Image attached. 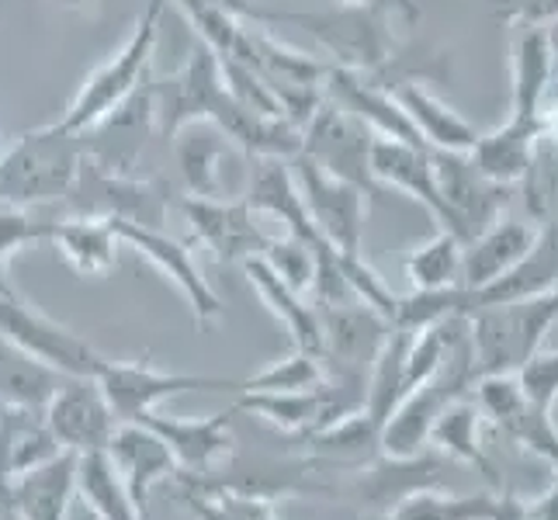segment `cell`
Listing matches in <instances>:
<instances>
[{
  "mask_svg": "<svg viewBox=\"0 0 558 520\" xmlns=\"http://www.w3.org/2000/svg\"><path fill=\"white\" fill-rule=\"evenodd\" d=\"M548 35H551V49H555V63H558V22L548 25Z\"/></svg>",
  "mask_w": 558,
  "mask_h": 520,
  "instance_id": "49",
  "label": "cell"
},
{
  "mask_svg": "<svg viewBox=\"0 0 558 520\" xmlns=\"http://www.w3.org/2000/svg\"><path fill=\"white\" fill-rule=\"evenodd\" d=\"M496 17L507 28H517V25L548 28L558 22V0H499Z\"/></svg>",
  "mask_w": 558,
  "mask_h": 520,
  "instance_id": "41",
  "label": "cell"
},
{
  "mask_svg": "<svg viewBox=\"0 0 558 520\" xmlns=\"http://www.w3.org/2000/svg\"><path fill=\"white\" fill-rule=\"evenodd\" d=\"M357 496L361 504L389 517L402 499L420 493V489H434L440 486V479H445L448 465L445 458H437L430 451L423 455H413V458H392V455H378L372 458L368 465L357 469Z\"/></svg>",
  "mask_w": 558,
  "mask_h": 520,
  "instance_id": "23",
  "label": "cell"
},
{
  "mask_svg": "<svg viewBox=\"0 0 558 520\" xmlns=\"http://www.w3.org/2000/svg\"><path fill=\"white\" fill-rule=\"evenodd\" d=\"M537 140H542V119H517V114H510L504 125L483 132V140L472 149V160L486 178L517 188L527 178Z\"/></svg>",
  "mask_w": 558,
  "mask_h": 520,
  "instance_id": "30",
  "label": "cell"
},
{
  "mask_svg": "<svg viewBox=\"0 0 558 520\" xmlns=\"http://www.w3.org/2000/svg\"><path fill=\"white\" fill-rule=\"evenodd\" d=\"M63 382L66 375L28 358L22 347H14L11 340L0 337V407L46 410Z\"/></svg>",
  "mask_w": 558,
  "mask_h": 520,
  "instance_id": "31",
  "label": "cell"
},
{
  "mask_svg": "<svg viewBox=\"0 0 558 520\" xmlns=\"http://www.w3.org/2000/svg\"><path fill=\"white\" fill-rule=\"evenodd\" d=\"M534 222L524 219H496L489 229H483L475 240L465 243V261H461V285L465 288H486L496 278L510 275L517 264L527 257V250L537 240Z\"/></svg>",
  "mask_w": 558,
  "mask_h": 520,
  "instance_id": "26",
  "label": "cell"
},
{
  "mask_svg": "<svg viewBox=\"0 0 558 520\" xmlns=\"http://www.w3.org/2000/svg\"><path fill=\"white\" fill-rule=\"evenodd\" d=\"M493 520H531L527 499L499 489V493H496V513H493Z\"/></svg>",
  "mask_w": 558,
  "mask_h": 520,
  "instance_id": "44",
  "label": "cell"
},
{
  "mask_svg": "<svg viewBox=\"0 0 558 520\" xmlns=\"http://www.w3.org/2000/svg\"><path fill=\"white\" fill-rule=\"evenodd\" d=\"M52 4L63 8V11H94L101 0H52Z\"/></svg>",
  "mask_w": 558,
  "mask_h": 520,
  "instance_id": "46",
  "label": "cell"
},
{
  "mask_svg": "<svg viewBox=\"0 0 558 520\" xmlns=\"http://www.w3.org/2000/svg\"><path fill=\"white\" fill-rule=\"evenodd\" d=\"M472 319L475 382L486 375H517L542 351L545 334L558 323V288L531 299L486 305Z\"/></svg>",
  "mask_w": 558,
  "mask_h": 520,
  "instance_id": "3",
  "label": "cell"
},
{
  "mask_svg": "<svg viewBox=\"0 0 558 520\" xmlns=\"http://www.w3.org/2000/svg\"><path fill=\"white\" fill-rule=\"evenodd\" d=\"M478 410L493 431L504 434L510 445H521L524 451L537 455L548 465H558V427L551 413L537 410L524 396L517 375H486L472 389Z\"/></svg>",
  "mask_w": 558,
  "mask_h": 520,
  "instance_id": "13",
  "label": "cell"
},
{
  "mask_svg": "<svg viewBox=\"0 0 558 520\" xmlns=\"http://www.w3.org/2000/svg\"><path fill=\"white\" fill-rule=\"evenodd\" d=\"M105 455L111 458L114 472H119L140 513H146L149 489L181 472L174 451H170L163 445V437L153 434L146 423H119V431L111 434Z\"/></svg>",
  "mask_w": 558,
  "mask_h": 520,
  "instance_id": "22",
  "label": "cell"
},
{
  "mask_svg": "<svg viewBox=\"0 0 558 520\" xmlns=\"http://www.w3.org/2000/svg\"><path fill=\"white\" fill-rule=\"evenodd\" d=\"M84 164V143L60 119L22 132L0 157V205H49L63 202Z\"/></svg>",
  "mask_w": 558,
  "mask_h": 520,
  "instance_id": "1",
  "label": "cell"
},
{
  "mask_svg": "<svg viewBox=\"0 0 558 520\" xmlns=\"http://www.w3.org/2000/svg\"><path fill=\"white\" fill-rule=\"evenodd\" d=\"M153 132H157V105H153V87L146 81V87H140L125 105L81 132L84 157L108 173H136Z\"/></svg>",
  "mask_w": 558,
  "mask_h": 520,
  "instance_id": "16",
  "label": "cell"
},
{
  "mask_svg": "<svg viewBox=\"0 0 558 520\" xmlns=\"http://www.w3.org/2000/svg\"><path fill=\"white\" fill-rule=\"evenodd\" d=\"M49 243L60 250L63 261L84 278H108L119 264L122 237L108 219H87V216H63L52 219Z\"/></svg>",
  "mask_w": 558,
  "mask_h": 520,
  "instance_id": "29",
  "label": "cell"
},
{
  "mask_svg": "<svg viewBox=\"0 0 558 520\" xmlns=\"http://www.w3.org/2000/svg\"><path fill=\"white\" fill-rule=\"evenodd\" d=\"M181 211L195 240L208 246L219 264H243L246 257H264V250L275 240L271 233H264L257 222V211L243 198L184 195Z\"/></svg>",
  "mask_w": 558,
  "mask_h": 520,
  "instance_id": "15",
  "label": "cell"
},
{
  "mask_svg": "<svg viewBox=\"0 0 558 520\" xmlns=\"http://www.w3.org/2000/svg\"><path fill=\"white\" fill-rule=\"evenodd\" d=\"M240 267H243L246 281L254 285V292L264 299L267 310H271L281 319V326L288 330V337H292V343L299 347V351H310V354L319 358L323 354L319 305L310 295L295 292L292 285H284L281 275L264 257H246Z\"/></svg>",
  "mask_w": 558,
  "mask_h": 520,
  "instance_id": "27",
  "label": "cell"
},
{
  "mask_svg": "<svg viewBox=\"0 0 558 520\" xmlns=\"http://www.w3.org/2000/svg\"><path fill=\"white\" fill-rule=\"evenodd\" d=\"M0 520H22V513H17L11 504H0Z\"/></svg>",
  "mask_w": 558,
  "mask_h": 520,
  "instance_id": "48",
  "label": "cell"
},
{
  "mask_svg": "<svg viewBox=\"0 0 558 520\" xmlns=\"http://www.w3.org/2000/svg\"><path fill=\"white\" fill-rule=\"evenodd\" d=\"M264 261L275 267L284 285H292L295 292L310 295L316 278V246H310L302 237H275L271 246L264 250Z\"/></svg>",
  "mask_w": 558,
  "mask_h": 520,
  "instance_id": "38",
  "label": "cell"
},
{
  "mask_svg": "<svg viewBox=\"0 0 558 520\" xmlns=\"http://www.w3.org/2000/svg\"><path fill=\"white\" fill-rule=\"evenodd\" d=\"M524 396L537 410L551 413L558 402V351H537L521 372H517Z\"/></svg>",
  "mask_w": 558,
  "mask_h": 520,
  "instance_id": "40",
  "label": "cell"
},
{
  "mask_svg": "<svg viewBox=\"0 0 558 520\" xmlns=\"http://www.w3.org/2000/svg\"><path fill=\"white\" fill-rule=\"evenodd\" d=\"M236 153L243 149L226 136L222 125L208 119L187 122L174 136V157L181 167V178L191 195L198 198H236L233 184H229V164L236 160Z\"/></svg>",
  "mask_w": 558,
  "mask_h": 520,
  "instance_id": "19",
  "label": "cell"
},
{
  "mask_svg": "<svg viewBox=\"0 0 558 520\" xmlns=\"http://www.w3.org/2000/svg\"><path fill=\"white\" fill-rule=\"evenodd\" d=\"M233 410L254 413L284 434L310 437L319 431L323 399H319V389H313V392H240Z\"/></svg>",
  "mask_w": 558,
  "mask_h": 520,
  "instance_id": "33",
  "label": "cell"
},
{
  "mask_svg": "<svg viewBox=\"0 0 558 520\" xmlns=\"http://www.w3.org/2000/svg\"><path fill=\"white\" fill-rule=\"evenodd\" d=\"M76 493L87 499V507L101 520H143L105 451L81 455V461H76Z\"/></svg>",
  "mask_w": 558,
  "mask_h": 520,
  "instance_id": "34",
  "label": "cell"
},
{
  "mask_svg": "<svg viewBox=\"0 0 558 520\" xmlns=\"http://www.w3.org/2000/svg\"><path fill=\"white\" fill-rule=\"evenodd\" d=\"M434 167H437L440 195H445L451 211V229L461 243L475 240L496 219H504V211L510 205V184L486 178L475 167L472 153L434 149Z\"/></svg>",
  "mask_w": 558,
  "mask_h": 520,
  "instance_id": "11",
  "label": "cell"
},
{
  "mask_svg": "<svg viewBox=\"0 0 558 520\" xmlns=\"http://www.w3.org/2000/svg\"><path fill=\"white\" fill-rule=\"evenodd\" d=\"M284 25H299L326 49L333 66L357 73H381L402 52L396 38V17L375 8H337V11H284Z\"/></svg>",
  "mask_w": 558,
  "mask_h": 520,
  "instance_id": "4",
  "label": "cell"
},
{
  "mask_svg": "<svg viewBox=\"0 0 558 520\" xmlns=\"http://www.w3.org/2000/svg\"><path fill=\"white\" fill-rule=\"evenodd\" d=\"M493 513H496V493L454 496V493L420 489L402 499L385 520H493Z\"/></svg>",
  "mask_w": 558,
  "mask_h": 520,
  "instance_id": "36",
  "label": "cell"
},
{
  "mask_svg": "<svg viewBox=\"0 0 558 520\" xmlns=\"http://www.w3.org/2000/svg\"><path fill=\"white\" fill-rule=\"evenodd\" d=\"M372 146L375 132L364 125L357 114L340 108L337 101L326 98L316 114L305 125V157H313L319 167H326L333 178H343L357 184L368 198L381 195V184L372 170Z\"/></svg>",
  "mask_w": 558,
  "mask_h": 520,
  "instance_id": "8",
  "label": "cell"
},
{
  "mask_svg": "<svg viewBox=\"0 0 558 520\" xmlns=\"http://www.w3.org/2000/svg\"><path fill=\"white\" fill-rule=\"evenodd\" d=\"M461 261H465V243L448 229H440L427 243L413 246L402 267H407V278L416 292H440V288L461 285Z\"/></svg>",
  "mask_w": 558,
  "mask_h": 520,
  "instance_id": "35",
  "label": "cell"
},
{
  "mask_svg": "<svg viewBox=\"0 0 558 520\" xmlns=\"http://www.w3.org/2000/svg\"><path fill=\"white\" fill-rule=\"evenodd\" d=\"M243 202L257 211V216H271L284 226V233L302 237L310 246H319L326 237L316 229L310 205H305L302 184L295 178L292 160L281 157H254L250 160V178Z\"/></svg>",
  "mask_w": 558,
  "mask_h": 520,
  "instance_id": "18",
  "label": "cell"
},
{
  "mask_svg": "<svg viewBox=\"0 0 558 520\" xmlns=\"http://www.w3.org/2000/svg\"><path fill=\"white\" fill-rule=\"evenodd\" d=\"M372 170H375V178L385 191L392 188V191H402V195H410L413 202H420L430 211L440 229L454 233L448 202H445V195H440V184H437L434 149H420V146L399 143V140L375 136Z\"/></svg>",
  "mask_w": 558,
  "mask_h": 520,
  "instance_id": "21",
  "label": "cell"
},
{
  "mask_svg": "<svg viewBox=\"0 0 558 520\" xmlns=\"http://www.w3.org/2000/svg\"><path fill=\"white\" fill-rule=\"evenodd\" d=\"M343 8H375L385 11L389 17H396L399 25H416L420 22V8L416 0H337Z\"/></svg>",
  "mask_w": 558,
  "mask_h": 520,
  "instance_id": "43",
  "label": "cell"
},
{
  "mask_svg": "<svg viewBox=\"0 0 558 520\" xmlns=\"http://www.w3.org/2000/svg\"><path fill=\"white\" fill-rule=\"evenodd\" d=\"M527 507H531V520H558V479L537 499H527Z\"/></svg>",
  "mask_w": 558,
  "mask_h": 520,
  "instance_id": "45",
  "label": "cell"
},
{
  "mask_svg": "<svg viewBox=\"0 0 558 520\" xmlns=\"http://www.w3.org/2000/svg\"><path fill=\"white\" fill-rule=\"evenodd\" d=\"M323 378H326L323 361L295 347L292 354L267 364L264 372L240 378V392H313L323 385Z\"/></svg>",
  "mask_w": 558,
  "mask_h": 520,
  "instance_id": "37",
  "label": "cell"
},
{
  "mask_svg": "<svg viewBox=\"0 0 558 520\" xmlns=\"http://www.w3.org/2000/svg\"><path fill=\"white\" fill-rule=\"evenodd\" d=\"M219 8H226L229 14H236L246 25H284V11L264 8L257 0H216Z\"/></svg>",
  "mask_w": 558,
  "mask_h": 520,
  "instance_id": "42",
  "label": "cell"
},
{
  "mask_svg": "<svg viewBox=\"0 0 558 520\" xmlns=\"http://www.w3.org/2000/svg\"><path fill=\"white\" fill-rule=\"evenodd\" d=\"M63 455V445L46 423V410L0 407V504L22 475L49 465Z\"/></svg>",
  "mask_w": 558,
  "mask_h": 520,
  "instance_id": "24",
  "label": "cell"
},
{
  "mask_svg": "<svg viewBox=\"0 0 558 520\" xmlns=\"http://www.w3.org/2000/svg\"><path fill=\"white\" fill-rule=\"evenodd\" d=\"M323 319V368L326 375H348L372 382L375 361L381 347L392 337V319H385L378 310L364 302L343 305H319Z\"/></svg>",
  "mask_w": 558,
  "mask_h": 520,
  "instance_id": "10",
  "label": "cell"
},
{
  "mask_svg": "<svg viewBox=\"0 0 558 520\" xmlns=\"http://www.w3.org/2000/svg\"><path fill=\"white\" fill-rule=\"evenodd\" d=\"M49 237H52V219L32 216V208L0 205V261H11L22 246L49 243Z\"/></svg>",
  "mask_w": 558,
  "mask_h": 520,
  "instance_id": "39",
  "label": "cell"
},
{
  "mask_svg": "<svg viewBox=\"0 0 558 520\" xmlns=\"http://www.w3.org/2000/svg\"><path fill=\"white\" fill-rule=\"evenodd\" d=\"M233 416H236L233 407L216 413V416H205V420L163 416L157 410H149L136 423H146L153 434L163 437V445L174 451L181 472L205 475V472H216L219 461L233 455V445H236Z\"/></svg>",
  "mask_w": 558,
  "mask_h": 520,
  "instance_id": "20",
  "label": "cell"
},
{
  "mask_svg": "<svg viewBox=\"0 0 558 520\" xmlns=\"http://www.w3.org/2000/svg\"><path fill=\"white\" fill-rule=\"evenodd\" d=\"M46 423L63 451L73 455L105 451L111 434L119 431V416L111 413L98 378H66L60 392L49 399Z\"/></svg>",
  "mask_w": 558,
  "mask_h": 520,
  "instance_id": "17",
  "label": "cell"
},
{
  "mask_svg": "<svg viewBox=\"0 0 558 520\" xmlns=\"http://www.w3.org/2000/svg\"><path fill=\"white\" fill-rule=\"evenodd\" d=\"M555 479H558V465H555Z\"/></svg>",
  "mask_w": 558,
  "mask_h": 520,
  "instance_id": "50",
  "label": "cell"
},
{
  "mask_svg": "<svg viewBox=\"0 0 558 520\" xmlns=\"http://www.w3.org/2000/svg\"><path fill=\"white\" fill-rule=\"evenodd\" d=\"M167 8H170V0H146V8L140 11L136 25H132L122 49L94 70L81 84V90L73 94L70 108L60 114L63 129L81 136V132H87L90 125H98L105 114L125 105L140 87H146L149 60H153V49H157L160 22H163Z\"/></svg>",
  "mask_w": 558,
  "mask_h": 520,
  "instance_id": "2",
  "label": "cell"
},
{
  "mask_svg": "<svg viewBox=\"0 0 558 520\" xmlns=\"http://www.w3.org/2000/svg\"><path fill=\"white\" fill-rule=\"evenodd\" d=\"M483 410H478L475 396H465L451 402V407L437 416L434 431H430V445L437 451H445L448 458L454 461H465V465H475L478 472H483V479L489 486L499 489V479H496V469L493 461L486 458L483 445H478V427H483Z\"/></svg>",
  "mask_w": 558,
  "mask_h": 520,
  "instance_id": "32",
  "label": "cell"
},
{
  "mask_svg": "<svg viewBox=\"0 0 558 520\" xmlns=\"http://www.w3.org/2000/svg\"><path fill=\"white\" fill-rule=\"evenodd\" d=\"M98 385L119 423H136L143 413L157 410L163 399L181 392H240V378H216V375H184V372H160L146 361H111L101 368Z\"/></svg>",
  "mask_w": 558,
  "mask_h": 520,
  "instance_id": "9",
  "label": "cell"
},
{
  "mask_svg": "<svg viewBox=\"0 0 558 520\" xmlns=\"http://www.w3.org/2000/svg\"><path fill=\"white\" fill-rule=\"evenodd\" d=\"M14 288H11V281H8V261H0V295H11Z\"/></svg>",
  "mask_w": 558,
  "mask_h": 520,
  "instance_id": "47",
  "label": "cell"
},
{
  "mask_svg": "<svg viewBox=\"0 0 558 520\" xmlns=\"http://www.w3.org/2000/svg\"><path fill=\"white\" fill-rule=\"evenodd\" d=\"M149 87L153 105H157V132L170 143L187 122H219L226 108L233 105V90L226 87L222 73V56L205 43L191 49L187 63L178 73L153 81Z\"/></svg>",
  "mask_w": 558,
  "mask_h": 520,
  "instance_id": "5",
  "label": "cell"
},
{
  "mask_svg": "<svg viewBox=\"0 0 558 520\" xmlns=\"http://www.w3.org/2000/svg\"><path fill=\"white\" fill-rule=\"evenodd\" d=\"M392 94L430 149L472 153L475 143L483 140V132H478L461 111H454L448 101H440L437 94L427 87V81H402L392 87Z\"/></svg>",
  "mask_w": 558,
  "mask_h": 520,
  "instance_id": "28",
  "label": "cell"
},
{
  "mask_svg": "<svg viewBox=\"0 0 558 520\" xmlns=\"http://www.w3.org/2000/svg\"><path fill=\"white\" fill-rule=\"evenodd\" d=\"M510 114L517 119H542L545 98L555 84V49L548 28L517 25L510 28Z\"/></svg>",
  "mask_w": 558,
  "mask_h": 520,
  "instance_id": "25",
  "label": "cell"
},
{
  "mask_svg": "<svg viewBox=\"0 0 558 520\" xmlns=\"http://www.w3.org/2000/svg\"><path fill=\"white\" fill-rule=\"evenodd\" d=\"M292 167H295L305 205H310V216L319 233L330 240L340 254H361L368 195H364L357 184L333 178L330 170L319 167L313 157H305V153H299Z\"/></svg>",
  "mask_w": 558,
  "mask_h": 520,
  "instance_id": "12",
  "label": "cell"
},
{
  "mask_svg": "<svg viewBox=\"0 0 558 520\" xmlns=\"http://www.w3.org/2000/svg\"><path fill=\"white\" fill-rule=\"evenodd\" d=\"M0 337L66 378H98L108 364V358L94 351L81 334H73L70 326L38 313L17 292L0 295Z\"/></svg>",
  "mask_w": 558,
  "mask_h": 520,
  "instance_id": "7",
  "label": "cell"
},
{
  "mask_svg": "<svg viewBox=\"0 0 558 520\" xmlns=\"http://www.w3.org/2000/svg\"><path fill=\"white\" fill-rule=\"evenodd\" d=\"M60 205L66 216L122 219L160 229L170 205V191L160 181H143L136 173H108L84 157L81 170H76V181Z\"/></svg>",
  "mask_w": 558,
  "mask_h": 520,
  "instance_id": "6",
  "label": "cell"
},
{
  "mask_svg": "<svg viewBox=\"0 0 558 520\" xmlns=\"http://www.w3.org/2000/svg\"><path fill=\"white\" fill-rule=\"evenodd\" d=\"M108 222L119 229V237H122L125 246H132L140 257H146L170 285L178 288L202 326H211V323L222 319L226 305H222L219 292L208 285V278L202 275V267L195 264L191 250L181 240L167 237L163 229H157V226H140V222H122V219H108Z\"/></svg>",
  "mask_w": 558,
  "mask_h": 520,
  "instance_id": "14",
  "label": "cell"
}]
</instances>
